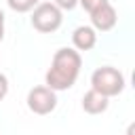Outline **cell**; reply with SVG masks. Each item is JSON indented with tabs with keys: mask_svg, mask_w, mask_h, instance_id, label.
Listing matches in <instances>:
<instances>
[{
	"mask_svg": "<svg viewBox=\"0 0 135 135\" xmlns=\"http://www.w3.org/2000/svg\"><path fill=\"white\" fill-rule=\"evenodd\" d=\"M82 68V55L70 46H61L55 51L51 59V68L44 74V84L51 91H68L76 84Z\"/></svg>",
	"mask_w": 135,
	"mask_h": 135,
	"instance_id": "6da1fadb",
	"label": "cell"
},
{
	"mask_svg": "<svg viewBox=\"0 0 135 135\" xmlns=\"http://www.w3.org/2000/svg\"><path fill=\"white\" fill-rule=\"evenodd\" d=\"M124 74L112 65H101L91 74V89L108 99L120 95L124 91Z\"/></svg>",
	"mask_w": 135,
	"mask_h": 135,
	"instance_id": "7a4b0ae2",
	"label": "cell"
},
{
	"mask_svg": "<svg viewBox=\"0 0 135 135\" xmlns=\"http://www.w3.org/2000/svg\"><path fill=\"white\" fill-rule=\"evenodd\" d=\"M32 27L40 34H53L61 27L63 23V11L59 6H55L53 2H40L34 6L32 11Z\"/></svg>",
	"mask_w": 135,
	"mask_h": 135,
	"instance_id": "3957f363",
	"label": "cell"
},
{
	"mask_svg": "<svg viewBox=\"0 0 135 135\" xmlns=\"http://www.w3.org/2000/svg\"><path fill=\"white\" fill-rule=\"evenodd\" d=\"M25 101H27L30 112H34L38 116H46L57 108V93L51 91L46 84H38L34 89H30Z\"/></svg>",
	"mask_w": 135,
	"mask_h": 135,
	"instance_id": "277c9868",
	"label": "cell"
},
{
	"mask_svg": "<svg viewBox=\"0 0 135 135\" xmlns=\"http://www.w3.org/2000/svg\"><path fill=\"white\" fill-rule=\"evenodd\" d=\"M89 17H91V27L95 32H110V30H114V25L118 21L116 8L110 2H105L99 8H95L93 13H89Z\"/></svg>",
	"mask_w": 135,
	"mask_h": 135,
	"instance_id": "5b68a950",
	"label": "cell"
},
{
	"mask_svg": "<svg viewBox=\"0 0 135 135\" xmlns=\"http://www.w3.org/2000/svg\"><path fill=\"white\" fill-rule=\"evenodd\" d=\"M72 44H74V51L78 53H86L91 49H95L97 44V32L91 27V25H78L74 32H72Z\"/></svg>",
	"mask_w": 135,
	"mask_h": 135,
	"instance_id": "8992f818",
	"label": "cell"
},
{
	"mask_svg": "<svg viewBox=\"0 0 135 135\" xmlns=\"http://www.w3.org/2000/svg\"><path fill=\"white\" fill-rule=\"evenodd\" d=\"M108 105H110V99L108 97H103V95H99L97 91H93V89H89L84 95H82V110L86 112V114H103L105 110H108Z\"/></svg>",
	"mask_w": 135,
	"mask_h": 135,
	"instance_id": "52a82bcc",
	"label": "cell"
},
{
	"mask_svg": "<svg viewBox=\"0 0 135 135\" xmlns=\"http://www.w3.org/2000/svg\"><path fill=\"white\" fill-rule=\"evenodd\" d=\"M8 8L15 13H32L36 4H40V0H6Z\"/></svg>",
	"mask_w": 135,
	"mask_h": 135,
	"instance_id": "ba28073f",
	"label": "cell"
},
{
	"mask_svg": "<svg viewBox=\"0 0 135 135\" xmlns=\"http://www.w3.org/2000/svg\"><path fill=\"white\" fill-rule=\"evenodd\" d=\"M105 2H110V0H78V4H80L86 13H93L95 8H99V6L105 4Z\"/></svg>",
	"mask_w": 135,
	"mask_h": 135,
	"instance_id": "9c48e42d",
	"label": "cell"
},
{
	"mask_svg": "<svg viewBox=\"0 0 135 135\" xmlns=\"http://www.w3.org/2000/svg\"><path fill=\"white\" fill-rule=\"evenodd\" d=\"M53 4L59 6L61 11H72V8H76L78 0H53Z\"/></svg>",
	"mask_w": 135,
	"mask_h": 135,
	"instance_id": "30bf717a",
	"label": "cell"
},
{
	"mask_svg": "<svg viewBox=\"0 0 135 135\" xmlns=\"http://www.w3.org/2000/svg\"><path fill=\"white\" fill-rule=\"evenodd\" d=\"M6 95H8V78L0 72V101H2Z\"/></svg>",
	"mask_w": 135,
	"mask_h": 135,
	"instance_id": "8fae6325",
	"label": "cell"
},
{
	"mask_svg": "<svg viewBox=\"0 0 135 135\" xmlns=\"http://www.w3.org/2000/svg\"><path fill=\"white\" fill-rule=\"evenodd\" d=\"M4 40V13H2V8H0V42Z\"/></svg>",
	"mask_w": 135,
	"mask_h": 135,
	"instance_id": "7c38bea8",
	"label": "cell"
}]
</instances>
